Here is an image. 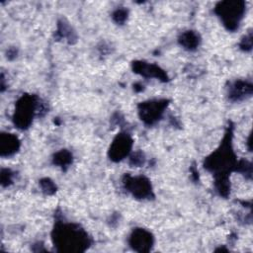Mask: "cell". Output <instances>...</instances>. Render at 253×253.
I'll return each mask as SVG.
<instances>
[{"instance_id": "obj_3", "label": "cell", "mask_w": 253, "mask_h": 253, "mask_svg": "<svg viewBox=\"0 0 253 253\" xmlns=\"http://www.w3.org/2000/svg\"><path fill=\"white\" fill-rule=\"evenodd\" d=\"M241 3L239 2H225L221 3L219 10V15L222 18L225 25L228 28L232 29L233 25H238L239 19L243 13V8L240 6Z\"/></svg>"}, {"instance_id": "obj_8", "label": "cell", "mask_w": 253, "mask_h": 253, "mask_svg": "<svg viewBox=\"0 0 253 253\" xmlns=\"http://www.w3.org/2000/svg\"><path fill=\"white\" fill-rule=\"evenodd\" d=\"M1 154L4 155H10L17 151L19 147V140L17 136L11 134V133H2L1 134Z\"/></svg>"}, {"instance_id": "obj_5", "label": "cell", "mask_w": 253, "mask_h": 253, "mask_svg": "<svg viewBox=\"0 0 253 253\" xmlns=\"http://www.w3.org/2000/svg\"><path fill=\"white\" fill-rule=\"evenodd\" d=\"M126 185L132 192L133 195L139 198H145L150 195L151 189L148 181L143 177L128 178L126 182Z\"/></svg>"}, {"instance_id": "obj_4", "label": "cell", "mask_w": 253, "mask_h": 253, "mask_svg": "<svg viewBox=\"0 0 253 253\" xmlns=\"http://www.w3.org/2000/svg\"><path fill=\"white\" fill-rule=\"evenodd\" d=\"M151 234L143 229H137L133 231L130 237V244L136 251H147L152 245Z\"/></svg>"}, {"instance_id": "obj_7", "label": "cell", "mask_w": 253, "mask_h": 253, "mask_svg": "<svg viewBox=\"0 0 253 253\" xmlns=\"http://www.w3.org/2000/svg\"><path fill=\"white\" fill-rule=\"evenodd\" d=\"M165 107V103L161 102H149L146 104H142V109L140 111L141 117L144 121L148 123H152L156 118H159L163 109Z\"/></svg>"}, {"instance_id": "obj_2", "label": "cell", "mask_w": 253, "mask_h": 253, "mask_svg": "<svg viewBox=\"0 0 253 253\" xmlns=\"http://www.w3.org/2000/svg\"><path fill=\"white\" fill-rule=\"evenodd\" d=\"M34 112L35 101L33 100V97H23L17 104V109L15 112V124L19 127H27L31 123Z\"/></svg>"}, {"instance_id": "obj_9", "label": "cell", "mask_w": 253, "mask_h": 253, "mask_svg": "<svg viewBox=\"0 0 253 253\" xmlns=\"http://www.w3.org/2000/svg\"><path fill=\"white\" fill-rule=\"evenodd\" d=\"M181 42L185 46H187L189 48H193L198 44L199 41H198V36L197 35H195L194 33L189 32V33H186L182 36Z\"/></svg>"}, {"instance_id": "obj_1", "label": "cell", "mask_w": 253, "mask_h": 253, "mask_svg": "<svg viewBox=\"0 0 253 253\" xmlns=\"http://www.w3.org/2000/svg\"><path fill=\"white\" fill-rule=\"evenodd\" d=\"M54 240L57 246L70 251L84 250V247L88 245V237L84 231L71 225H62L60 228H56Z\"/></svg>"}, {"instance_id": "obj_6", "label": "cell", "mask_w": 253, "mask_h": 253, "mask_svg": "<svg viewBox=\"0 0 253 253\" xmlns=\"http://www.w3.org/2000/svg\"><path fill=\"white\" fill-rule=\"evenodd\" d=\"M130 146H131L130 138L127 135H120L114 140V143L112 144V147L110 150L111 156L113 157V159L120 160L128 153Z\"/></svg>"}]
</instances>
